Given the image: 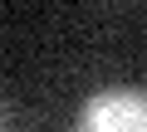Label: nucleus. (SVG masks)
Instances as JSON below:
<instances>
[{
  "mask_svg": "<svg viewBox=\"0 0 147 132\" xmlns=\"http://www.w3.org/2000/svg\"><path fill=\"white\" fill-rule=\"evenodd\" d=\"M74 132H147V93L142 88L93 93L74 117Z\"/></svg>",
  "mask_w": 147,
  "mask_h": 132,
  "instance_id": "nucleus-1",
  "label": "nucleus"
},
{
  "mask_svg": "<svg viewBox=\"0 0 147 132\" xmlns=\"http://www.w3.org/2000/svg\"><path fill=\"white\" fill-rule=\"evenodd\" d=\"M5 117H10V103H5V98H0V122H5Z\"/></svg>",
  "mask_w": 147,
  "mask_h": 132,
  "instance_id": "nucleus-2",
  "label": "nucleus"
}]
</instances>
